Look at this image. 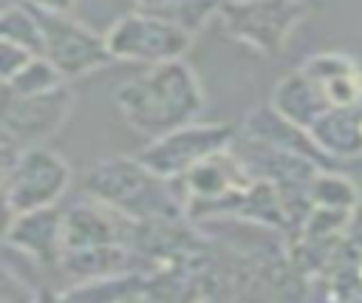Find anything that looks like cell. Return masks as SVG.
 I'll return each instance as SVG.
<instances>
[{
	"label": "cell",
	"instance_id": "ba28073f",
	"mask_svg": "<svg viewBox=\"0 0 362 303\" xmlns=\"http://www.w3.org/2000/svg\"><path fill=\"white\" fill-rule=\"evenodd\" d=\"M105 45L113 59L153 65L184 57L187 48L192 45V34L144 11H130L105 31Z\"/></svg>",
	"mask_w": 362,
	"mask_h": 303
},
{
	"label": "cell",
	"instance_id": "9c48e42d",
	"mask_svg": "<svg viewBox=\"0 0 362 303\" xmlns=\"http://www.w3.org/2000/svg\"><path fill=\"white\" fill-rule=\"evenodd\" d=\"M11 249L23 252L34 266H57L62 255V212L54 207H40L28 212H17L3 238Z\"/></svg>",
	"mask_w": 362,
	"mask_h": 303
},
{
	"label": "cell",
	"instance_id": "e0dca14e",
	"mask_svg": "<svg viewBox=\"0 0 362 303\" xmlns=\"http://www.w3.org/2000/svg\"><path fill=\"white\" fill-rule=\"evenodd\" d=\"M0 37L28 48L31 54H40V25L25 0H14L0 8Z\"/></svg>",
	"mask_w": 362,
	"mask_h": 303
},
{
	"label": "cell",
	"instance_id": "7c38bea8",
	"mask_svg": "<svg viewBox=\"0 0 362 303\" xmlns=\"http://www.w3.org/2000/svg\"><path fill=\"white\" fill-rule=\"evenodd\" d=\"M308 139L328 159L362 156V110L359 105H328L308 127Z\"/></svg>",
	"mask_w": 362,
	"mask_h": 303
},
{
	"label": "cell",
	"instance_id": "8fae6325",
	"mask_svg": "<svg viewBox=\"0 0 362 303\" xmlns=\"http://www.w3.org/2000/svg\"><path fill=\"white\" fill-rule=\"evenodd\" d=\"M308 82L328 105H359L362 99V71L359 65L342 51H322L314 54L300 65Z\"/></svg>",
	"mask_w": 362,
	"mask_h": 303
},
{
	"label": "cell",
	"instance_id": "9a60e30c",
	"mask_svg": "<svg viewBox=\"0 0 362 303\" xmlns=\"http://www.w3.org/2000/svg\"><path fill=\"white\" fill-rule=\"evenodd\" d=\"M218 6L221 0H136L139 11L158 17L192 37L218 17Z\"/></svg>",
	"mask_w": 362,
	"mask_h": 303
},
{
	"label": "cell",
	"instance_id": "4fadbf2b",
	"mask_svg": "<svg viewBox=\"0 0 362 303\" xmlns=\"http://www.w3.org/2000/svg\"><path fill=\"white\" fill-rule=\"evenodd\" d=\"M136 252L130 244H99V246H82V249H62L59 269L71 280H99L113 278L130 269H139Z\"/></svg>",
	"mask_w": 362,
	"mask_h": 303
},
{
	"label": "cell",
	"instance_id": "d6986e66",
	"mask_svg": "<svg viewBox=\"0 0 362 303\" xmlns=\"http://www.w3.org/2000/svg\"><path fill=\"white\" fill-rule=\"evenodd\" d=\"M31 57H34V54H31L28 48H23V45H17V42L0 37V85H6Z\"/></svg>",
	"mask_w": 362,
	"mask_h": 303
},
{
	"label": "cell",
	"instance_id": "7402d4cb",
	"mask_svg": "<svg viewBox=\"0 0 362 303\" xmlns=\"http://www.w3.org/2000/svg\"><path fill=\"white\" fill-rule=\"evenodd\" d=\"M11 218H14V212H11V207H8V198L0 195V241L6 238V232H8V227H11Z\"/></svg>",
	"mask_w": 362,
	"mask_h": 303
},
{
	"label": "cell",
	"instance_id": "cb8c5ba5",
	"mask_svg": "<svg viewBox=\"0 0 362 303\" xmlns=\"http://www.w3.org/2000/svg\"><path fill=\"white\" fill-rule=\"evenodd\" d=\"M221 3H232V0H221Z\"/></svg>",
	"mask_w": 362,
	"mask_h": 303
},
{
	"label": "cell",
	"instance_id": "ac0fdd59",
	"mask_svg": "<svg viewBox=\"0 0 362 303\" xmlns=\"http://www.w3.org/2000/svg\"><path fill=\"white\" fill-rule=\"evenodd\" d=\"M62 82L65 79L59 76V71L42 54H34L3 88H8L14 93H40V91H51V88H57Z\"/></svg>",
	"mask_w": 362,
	"mask_h": 303
},
{
	"label": "cell",
	"instance_id": "7a4b0ae2",
	"mask_svg": "<svg viewBox=\"0 0 362 303\" xmlns=\"http://www.w3.org/2000/svg\"><path fill=\"white\" fill-rule=\"evenodd\" d=\"M85 193L130 221L181 218L184 195L173 178H161L139 159H105L85 176Z\"/></svg>",
	"mask_w": 362,
	"mask_h": 303
},
{
	"label": "cell",
	"instance_id": "603a6c76",
	"mask_svg": "<svg viewBox=\"0 0 362 303\" xmlns=\"http://www.w3.org/2000/svg\"><path fill=\"white\" fill-rule=\"evenodd\" d=\"M359 110H362V99H359Z\"/></svg>",
	"mask_w": 362,
	"mask_h": 303
},
{
	"label": "cell",
	"instance_id": "277c9868",
	"mask_svg": "<svg viewBox=\"0 0 362 303\" xmlns=\"http://www.w3.org/2000/svg\"><path fill=\"white\" fill-rule=\"evenodd\" d=\"M305 17V0H232L218 6L223 28L263 57H274Z\"/></svg>",
	"mask_w": 362,
	"mask_h": 303
},
{
	"label": "cell",
	"instance_id": "3957f363",
	"mask_svg": "<svg viewBox=\"0 0 362 303\" xmlns=\"http://www.w3.org/2000/svg\"><path fill=\"white\" fill-rule=\"evenodd\" d=\"M31 11L40 25V45H42L40 54L59 71L62 79L85 76L113 62L105 45V34L90 31L88 25L76 23L71 14L42 11L37 6H31Z\"/></svg>",
	"mask_w": 362,
	"mask_h": 303
},
{
	"label": "cell",
	"instance_id": "52a82bcc",
	"mask_svg": "<svg viewBox=\"0 0 362 303\" xmlns=\"http://www.w3.org/2000/svg\"><path fill=\"white\" fill-rule=\"evenodd\" d=\"M235 136H238V130L229 125L187 122L164 136H156L136 159L161 178H181L189 167H195L206 156L229 147Z\"/></svg>",
	"mask_w": 362,
	"mask_h": 303
},
{
	"label": "cell",
	"instance_id": "ffe728a7",
	"mask_svg": "<svg viewBox=\"0 0 362 303\" xmlns=\"http://www.w3.org/2000/svg\"><path fill=\"white\" fill-rule=\"evenodd\" d=\"M37 292L0 258V300H34Z\"/></svg>",
	"mask_w": 362,
	"mask_h": 303
},
{
	"label": "cell",
	"instance_id": "30bf717a",
	"mask_svg": "<svg viewBox=\"0 0 362 303\" xmlns=\"http://www.w3.org/2000/svg\"><path fill=\"white\" fill-rule=\"evenodd\" d=\"M127 224H133V221L90 198V204H76L68 212H62V249L127 244L124 241Z\"/></svg>",
	"mask_w": 362,
	"mask_h": 303
},
{
	"label": "cell",
	"instance_id": "6da1fadb",
	"mask_svg": "<svg viewBox=\"0 0 362 303\" xmlns=\"http://www.w3.org/2000/svg\"><path fill=\"white\" fill-rule=\"evenodd\" d=\"M116 108L133 130L156 139L187 122H195L204 108V91L195 71L178 57L153 62L144 74L119 85Z\"/></svg>",
	"mask_w": 362,
	"mask_h": 303
},
{
	"label": "cell",
	"instance_id": "44dd1931",
	"mask_svg": "<svg viewBox=\"0 0 362 303\" xmlns=\"http://www.w3.org/2000/svg\"><path fill=\"white\" fill-rule=\"evenodd\" d=\"M42 11H59V14H71V8L76 6V0H25Z\"/></svg>",
	"mask_w": 362,
	"mask_h": 303
},
{
	"label": "cell",
	"instance_id": "8992f818",
	"mask_svg": "<svg viewBox=\"0 0 362 303\" xmlns=\"http://www.w3.org/2000/svg\"><path fill=\"white\" fill-rule=\"evenodd\" d=\"M74 110L71 88L57 85L40 93H14L0 85V130L20 147L40 144L57 133Z\"/></svg>",
	"mask_w": 362,
	"mask_h": 303
},
{
	"label": "cell",
	"instance_id": "5b68a950",
	"mask_svg": "<svg viewBox=\"0 0 362 303\" xmlns=\"http://www.w3.org/2000/svg\"><path fill=\"white\" fill-rule=\"evenodd\" d=\"M71 184V167L68 161L42 147V144H25L17 150L8 178H6V198L11 212H28L40 207H54L62 193Z\"/></svg>",
	"mask_w": 362,
	"mask_h": 303
},
{
	"label": "cell",
	"instance_id": "5bb4252c",
	"mask_svg": "<svg viewBox=\"0 0 362 303\" xmlns=\"http://www.w3.org/2000/svg\"><path fill=\"white\" fill-rule=\"evenodd\" d=\"M272 108L283 119H288L291 125H297V127L305 130L328 108V102L317 93V88L308 82V76L297 68V71H291L288 76H283L274 85V91H272Z\"/></svg>",
	"mask_w": 362,
	"mask_h": 303
},
{
	"label": "cell",
	"instance_id": "2e32d148",
	"mask_svg": "<svg viewBox=\"0 0 362 303\" xmlns=\"http://www.w3.org/2000/svg\"><path fill=\"white\" fill-rule=\"evenodd\" d=\"M308 201L311 207H334V210H354L359 204L356 184L339 173L317 170L308 181Z\"/></svg>",
	"mask_w": 362,
	"mask_h": 303
}]
</instances>
